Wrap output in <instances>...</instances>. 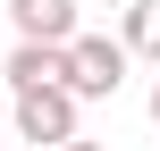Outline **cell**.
<instances>
[{
    "mask_svg": "<svg viewBox=\"0 0 160 151\" xmlns=\"http://www.w3.org/2000/svg\"><path fill=\"white\" fill-rule=\"evenodd\" d=\"M127 59H135V50H127L118 34H76V42H68V92H76V101H110V92L127 84Z\"/></svg>",
    "mask_w": 160,
    "mask_h": 151,
    "instance_id": "obj_1",
    "label": "cell"
},
{
    "mask_svg": "<svg viewBox=\"0 0 160 151\" xmlns=\"http://www.w3.org/2000/svg\"><path fill=\"white\" fill-rule=\"evenodd\" d=\"M76 92L68 84H34V92H17V143H34V151H59L68 134H76Z\"/></svg>",
    "mask_w": 160,
    "mask_h": 151,
    "instance_id": "obj_2",
    "label": "cell"
},
{
    "mask_svg": "<svg viewBox=\"0 0 160 151\" xmlns=\"http://www.w3.org/2000/svg\"><path fill=\"white\" fill-rule=\"evenodd\" d=\"M8 25L17 42H76V0H8Z\"/></svg>",
    "mask_w": 160,
    "mask_h": 151,
    "instance_id": "obj_3",
    "label": "cell"
},
{
    "mask_svg": "<svg viewBox=\"0 0 160 151\" xmlns=\"http://www.w3.org/2000/svg\"><path fill=\"white\" fill-rule=\"evenodd\" d=\"M0 76H8V92H34V84H68V42H17Z\"/></svg>",
    "mask_w": 160,
    "mask_h": 151,
    "instance_id": "obj_4",
    "label": "cell"
},
{
    "mask_svg": "<svg viewBox=\"0 0 160 151\" xmlns=\"http://www.w3.org/2000/svg\"><path fill=\"white\" fill-rule=\"evenodd\" d=\"M118 42L135 59H160V0H127L118 8Z\"/></svg>",
    "mask_w": 160,
    "mask_h": 151,
    "instance_id": "obj_5",
    "label": "cell"
},
{
    "mask_svg": "<svg viewBox=\"0 0 160 151\" xmlns=\"http://www.w3.org/2000/svg\"><path fill=\"white\" fill-rule=\"evenodd\" d=\"M59 151H110V143H84V134H68V143H59Z\"/></svg>",
    "mask_w": 160,
    "mask_h": 151,
    "instance_id": "obj_6",
    "label": "cell"
},
{
    "mask_svg": "<svg viewBox=\"0 0 160 151\" xmlns=\"http://www.w3.org/2000/svg\"><path fill=\"white\" fill-rule=\"evenodd\" d=\"M152 126H160V84H152Z\"/></svg>",
    "mask_w": 160,
    "mask_h": 151,
    "instance_id": "obj_7",
    "label": "cell"
},
{
    "mask_svg": "<svg viewBox=\"0 0 160 151\" xmlns=\"http://www.w3.org/2000/svg\"><path fill=\"white\" fill-rule=\"evenodd\" d=\"M25 151H34V143H25Z\"/></svg>",
    "mask_w": 160,
    "mask_h": 151,
    "instance_id": "obj_8",
    "label": "cell"
}]
</instances>
